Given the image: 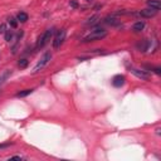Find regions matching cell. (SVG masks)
I'll list each match as a JSON object with an SVG mask.
<instances>
[{
	"mask_svg": "<svg viewBox=\"0 0 161 161\" xmlns=\"http://www.w3.org/2000/svg\"><path fill=\"white\" fill-rule=\"evenodd\" d=\"M157 14V10L156 9H152V8H147V9H143L140 11V15L143 16V18H152Z\"/></svg>",
	"mask_w": 161,
	"mask_h": 161,
	"instance_id": "6",
	"label": "cell"
},
{
	"mask_svg": "<svg viewBox=\"0 0 161 161\" xmlns=\"http://www.w3.org/2000/svg\"><path fill=\"white\" fill-rule=\"evenodd\" d=\"M130 72L135 74L137 78H140V80H143V81H147L149 80V74L146 73L145 71H141V69H137V68H133V67H131L130 68Z\"/></svg>",
	"mask_w": 161,
	"mask_h": 161,
	"instance_id": "5",
	"label": "cell"
},
{
	"mask_svg": "<svg viewBox=\"0 0 161 161\" xmlns=\"http://www.w3.org/2000/svg\"><path fill=\"white\" fill-rule=\"evenodd\" d=\"M51 59H52V53H51V52H45V53L42 55V58L39 59V62L35 64V67L33 68V72H32V73H33V74H35V73L40 72L47 66V64L51 62Z\"/></svg>",
	"mask_w": 161,
	"mask_h": 161,
	"instance_id": "2",
	"label": "cell"
},
{
	"mask_svg": "<svg viewBox=\"0 0 161 161\" xmlns=\"http://www.w3.org/2000/svg\"><path fill=\"white\" fill-rule=\"evenodd\" d=\"M8 22H9V24H10L11 28H16V27H18V20H16L15 18H9V19H8Z\"/></svg>",
	"mask_w": 161,
	"mask_h": 161,
	"instance_id": "16",
	"label": "cell"
},
{
	"mask_svg": "<svg viewBox=\"0 0 161 161\" xmlns=\"http://www.w3.org/2000/svg\"><path fill=\"white\" fill-rule=\"evenodd\" d=\"M8 146H9V145H8V143H4V145H0V149H4V147H8Z\"/></svg>",
	"mask_w": 161,
	"mask_h": 161,
	"instance_id": "22",
	"label": "cell"
},
{
	"mask_svg": "<svg viewBox=\"0 0 161 161\" xmlns=\"http://www.w3.org/2000/svg\"><path fill=\"white\" fill-rule=\"evenodd\" d=\"M10 74H11V71H9V69L4 71V72L1 73V74H0V87H1V86H3V83H4V82L10 77Z\"/></svg>",
	"mask_w": 161,
	"mask_h": 161,
	"instance_id": "9",
	"label": "cell"
},
{
	"mask_svg": "<svg viewBox=\"0 0 161 161\" xmlns=\"http://www.w3.org/2000/svg\"><path fill=\"white\" fill-rule=\"evenodd\" d=\"M11 39H13V32L7 30L5 32V40H7V42H10Z\"/></svg>",
	"mask_w": 161,
	"mask_h": 161,
	"instance_id": "18",
	"label": "cell"
},
{
	"mask_svg": "<svg viewBox=\"0 0 161 161\" xmlns=\"http://www.w3.org/2000/svg\"><path fill=\"white\" fill-rule=\"evenodd\" d=\"M33 88H30V89H24V91H22V92H19V93H16V97H19V98H22V97H27V96H29L30 93H33Z\"/></svg>",
	"mask_w": 161,
	"mask_h": 161,
	"instance_id": "13",
	"label": "cell"
},
{
	"mask_svg": "<svg viewBox=\"0 0 161 161\" xmlns=\"http://www.w3.org/2000/svg\"><path fill=\"white\" fill-rule=\"evenodd\" d=\"M71 5H72L73 8H77V7H78V4H77L76 1H71Z\"/></svg>",
	"mask_w": 161,
	"mask_h": 161,
	"instance_id": "21",
	"label": "cell"
},
{
	"mask_svg": "<svg viewBox=\"0 0 161 161\" xmlns=\"http://www.w3.org/2000/svg\"><path fill=\"white\" fill-rule=\"evenodd\" d=\"M149 45H150V42H149V40H143L142 43H139V44H137V48L141 52H146L149 49Z\"/></svg>",
	"mask_w": 161,
	"mask_h": 161,
	"instance_id": "10",
	"label": "cell"
},
{
	"mask_svg": "<svg viewBox=\"0 0 161 161\" xmlns=\"http://www.w3.org/2000/svg\"><path fill=\"white\" fill-rule=\"evenodd\" d=\"M66 35H67L66 29H60V30L58 32L57 35H55L53 39V48L54 49L60 48V45H62L64 43V40H66Z\"/></svg>",
	"mask_w": 161,
	"mask_h": 161,
	"instance_id": "4",
	"label": "cell"
},
{
	"mask_svg": "<svg viewBox=\"0 0 161 161\" xmlns=\"http://www.w3.org/2000/svg\"><path fill=\"white\" fill-rule=\"evenodd\" d=\"M28 60L27 59H20L19 60V62H18V66L20 67V68H27V67H28Z\"/></svg>",
	"mask_w": 161,
	"mask_h": 161,
	"instance_id": "17",
	"label": "cell"
},
{
	"mask_svg": "<svg viewBox=\"0 0 161 161\" xmlns=\"http://www.w3.org/2000/svg\"><path fill=\"white\" fill-rule=\"evenodd\" d=\"M107 35V32L104 29H95L92 33H89L88 35H86L83 38L82 42L83 43H88V42H96V40H101Z\"/></svg>",
	"mask_w": 161,
	"mask_h": 161,
	"instance_id": "1",
	"label": "cell"
},
{
	"mask_svg": "<svg viewBox=\"0 0 161 161\" xmlns=\"http://www.w3.org/2000/svg\"><path fill=\"white\" fill-rule=\"evenodd\" d=\"M104 23H107V24H110V25H113V27H116V25L120 24L118 20L116 18H113V16H107L106 20H104Z\"/></svg>",
	"mask_w": 161,
	"mask_h": 161,
	"instance_id": "11",
	"label": "cell"
},
{
	"mask_svg": "<svg viewBox=\"0 0 161 161\" xmlns=\"http://www.w3.org/2000/svg\"><path fill=\"white\" fill-rule=\"evenodd\" d=\"M10 160H22V156H11Z\"/></svg>",
	"mask_w": 161,
	"mask_h": 161,
	"instance_id": "20",
	"label": "cell"
},
{
	"mask_svg": "<svg viewBox=\"0 0 161 161\" xmlns=\"http://www.w3.org/2000/svg\"><path fill=\"white\" fill-rule=\"evenodd\" d=\"M87 1H89V0H87Z\"/></svg>",
	"mask_w": 161,
	"mask_h": 161,
	"instance_id": "23",
	"label": "cell"
},
{
	"mask_svg": "<svg viewBox=\"0 0 161 161\" xmlns=\"http://www.w3.org/2000/svg\"><path fill=\"white\" fill-rule=\"evenodd\" d=\"M143 28H145V23H143V22L135 23L133 27H132V29H133L135 32H141V30H143Z\"/></svg>",
	"mask_w": 161,
	"mask_h": 161,
	"instance_id": "12",
	"label": "cell"
},
{
	"mask_svg": "<svg viewBox=\"0 0 161 161\" xmlns=\"http://www.w3.org/2000/svg\"><path fill=\"white\" fill-rule=\"evenodd\" d=\"M125 81H126V78L124 77V76L118 74V76H116V77L112 80V84L115 87H122L125 84Z\"/></svg>",
	"mask_w": 161,
	"mask_h": 161,
	"instance_id": "7",
	"label": "cell"
},
{
	"mask_svg": "<svg viewBox=\"0 0 161 161\" xmlns=\"http://www.w3.org/2000/svg\"><path fill=\"white\" fill-rule=\"evenodd\" d=\"M5 32H7V25L0 24V34H5Z\"/></svg>",
	"mask_w": 161,
	"mask_h": 161,
	"instance_id": "19",
	"label": "cell"
},
{
	"mask_svg": "<svg viewBox=\"0 0 161 161\" xmlns=\"http://www.w3.org/2000/svg\"><path fill=\"white\" fill-rule=\"evenodd\" d=\"M147 7L149 8H152V9H156L159 10L161 8V4L159 0H147Z\"/></svg>",
	"mask_w": 161,
	"mask_h": 161,
	"instance_id": "8",
	"label": "cell"
},
{
	"mask_svg": "<svg viewBox=\"0 0 161 161\" xmlns=\"http://www.w3.org/2000/svg\"><path fill=\"white\" fill-rule=\"evenodd\" d=\"M98 19H99V16H98V15H93L92 18H89V19H88L87 24H88V25H95V24H97V23H98Z\"/></svg>",
	"mask_w": 161,
	"mask_h": 161,
	"instance_id": "15",
	"label": "cell"
},
{
	"mask_svg": "<svg viewBox=\"0 0 161 161\" xmlns=\"http://www.w3.org/2000/svg\"><path fill=\"white\" fill-rule=\"evenodd\" d=\"M16 19H18V22H20V23H25L28 20V14L27 13H19L18 14V16H16Z\"/></svg>",
	"mask_w": 161,
	"mask_h": 161,
	"instance_id": "14",
	"label": "cell"
},
{
	"mask_svg": "<svg viewBox=\"0 0 161 161\" xmlns=\"http://www.w3.org/2000/svg\"><path fill=\"white\" fill-rule=\"evenodd\" d=\"M53 34H54V29L52 28V29H47V30L44 32V33L42 34V35L39 37V39H38V42H37V48L39 49V48H43L45 44H48L49 43V40L52 39V37H53Z\"/></svg>",
	"mask_w": 161,
	"mask_h": 161,
	"instance_id": "3",
	"label": "cell"
}]
</instances>
